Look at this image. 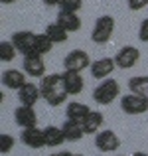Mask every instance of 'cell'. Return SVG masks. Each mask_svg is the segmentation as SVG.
I'll use <instances>...</instances> for the list:
<instances>
[{
	"mask_svg": "<svg viewBox=\"0 0 148 156\" xmlns=\"http://www.w3.org/2000/svg\"><path fill=\"white\" fill-rule=\"evenodd\" d=\"M103 122H105V117H103V113H99V111H91V113L87 115V117L83 119V122H81V126H83L85 134H95V133H101V126Z\"/></svg>",
	"mask_w": 148,
	"mask_h": 156,
	"instance_id": "cell-17",
	"label": "cell"
},
{
	"mask_svg": "<svg viewBox=\"0 0 148 156\" xmlns=\"http://www.w3.org/2000/svg\"><path fill=\"white\" fill-rule=\"evenodd\" d=\"M14 121L18 126H22V130L24 129H34V126H38V115H36L34 107L20 105L14 111Z\"/></svg>",
	"mask_w": 148,
	"mask_h": 156,
	"instance_id": "cell-11",
	"label": "cell"
},
{
	"mask_svg": "<svg viewBox=\"0 0 148 156\" xmlns=\"http://www.w3.org/2000/svg\"><path fill=\"white\" fill-rule=\"evenodd\" d=\"M115 67H117L115 57H101V59H95L91 63L89 71H91V75L95 77V79H101L103 81V79H107V77L115 71Z\"/></svg>",
	"mask_w": 148,
	"mask_h": 156,
	"instance_id": "cell-12",
	"label": "cell"
},
{
	"mask_svg": "<svg viewBox=\"0 0 148 156\" xmlns=\"http://www.w3.org/2000/svg\"><path fill=\"white\" fill-rule=\"evenodd\" d=\"M40 91H42V97L48 101V105H51V107L63 105L65 99H67V91H65V87H63V77H61V73L44 75L42 81H40Z\"/></svg>",
	"mask_w": 148,
	"mask_h": 156,
	"instance_id": "cell-1",
	"label": "cell"
},
{
	"mask_svg": "<svg viewBox=\"0 0 148 156\" xmlns=\"http://www.w3.org/2000/svg\"><path fill=\"white\" fill-rule=\"evenodd\" d=\"M44 34H46L53 44H63V42H67V38H69V32H65L57 22L48 24L46 30H44Z\"/></svg>",
	"mask_w": 148,
	"mask_h": 156,
	"instance_id": "cell-21",
	"label": "cell"
},
{
	"mask_svg": "<svg viewBox=\"0 0 148 156\" xmlns=\"http://www.w3.org/2000/svg\"><path fill=\"white\" fill-rule=\"evenodd\" d=\"M113 32H115V18L113 16H109V14L99 16L95 20L93 30H91V40L95 44H107L113 38Z\"/></svg>",
	"mask_w": 148,
	"mask_h": 156,
	"instance_id": "cell-3",
	"label": "cell"
},
{
	"mask_svg": "<svg viewBox=\"0 0 148 156\" xmlns=\"http://www.w3.org/2000/svg\"><path fill=\"white\" fill-rule=\"evenodd\" d=\"M59 2H61V0H44L46 6H59Z\"/></svg>",
	"mask_w": 148,
	"mask_h": 156,
	"instance_id": "cell-29",
	"label": "cell"
},
{
	"mask_svg": "<svg viewBox=\"0 0 148 156\" xmlns=\"http://www.w3.org/2000/svg\"><path fill=\"white\" fill-rule=\"evenodd\" d=\"M138 59H140V50L134 48V46L121 48V50L117 51V55H115V63H117V67H121V69L134 67V65L138 63Z\"/></svg>",
	"mask_w": 148,
	"mask_h": 156,
	"instance_id": "cell-7",
	"label": "cell"
},
{
	"mask_svg": "<svg viewBox=\"0 0 148 156\" xmlns=\"http://www.w3.org/2000/svg\"><path fill=\"white\" fill-rule=\"evenodd\" d=\"M40 97H42L40 85L32 83V81H28V83H26V85H24V87L18 91L20 105H26V107H34V105L40 101Z\"/></svg>",
	"mask_w": 148,
	"mask_h": 156,
	"instance_id": "cell-15",
	"label": "cell"
},
{
	"mask_svg": "<svg viewBox=\"0 0 148 156\" xmlns=\"http://www.w3.org/2000/svg\"><path fill=\"white\" fill-rule=\"evenodd\" d=\"M2 4H12V2H16V0H0Z\"/></svg>",
	"mask_w": 148,
	"mask_h": 156,
	"instance_id": "cell-31",
	"label": "cell"
},
{
	"mask_svg": "<svg viewBox=\"0 0 148 156\" xmlns=\"http://www.w3.org/2000/svg\"><path fill=\"white\" fill-rule=\"evenodd\" d=\"M26 77L28 75L24 71H20V69H6L2 73V85L6 89H12V91H20L28 83Z\"/></svg>",
	"mask_w": 148,
	"mask_h": 156,
	"instance_id": "cell-14",
	"label": "cell"
},
{
	"mask_svg": "<svg viewBox=\"0 0 148 156\" xmlns=\"http://www.w3.org/2000/svg\"><path fill=\"white\" fill-rule=\"evenodd\" d=\"M16 46L12 42H0V59L2 61H12L16 57Z\"/></svg>",
	"mask_w": 148,
	"mask_h": 156,
	"instance_id": "cell-24",
	"label": "cell"
},
{
	"mask_svg": "<svg viewBox=\"0 0 148 156\" xmlns=\"http://www.w3.org/2000/svg\"><path fill=\"white\" fill-rule=\"evenodd\" d=\"M22 71L26 73L28 77H44V75H46V63H44V57L38 55V53L24 55Z\"/></svg>",
	"mask_w": 148,
	"mask_h": 156,
	"instance_id": "cell-8",
	"label": "cell"
},
{
	"mask_svg": "<svg viewBox=\"0 0 148 156\" xmlns=\"http://www.w3.org/2000/svg\"><path fill=\"white\" fill-rule=\"evenodd\" d=\"M10 42L14 44L16 50L22 53V55H30V53H34L36 34H32V32H28V30H20V32H14V34H12Z\"/></svg>",
	"mask_w": 148,
	"mask_h": 156,
	"instance_id": "cell-9",
	"label": "cell"
},
{
	"mask_svg": "<svg viewBox=\"0 0 148 156\" xmlns=\"http://www.w3.org/2000/svg\"><path fill=\"white\" fill-rule=\"evenodd\" d=\"M121 109L125 115H142L148 111V101H144L142 97L126 93L121 97Z\"/></svg>",
	"mask_w": 148,
	"mask_h": 156,
	"instance_id": "cell-6",
	"label": "cell"
},
{
	"mask_svg": "<svg viewBox=\"0 0 148 156\" xmlns=\"http://www.w3.org/2000/svg\"><path fill=\"white\" fill-rule=\"evenodd\" d=\"M129 89L132 95L142 97L144 101H148V75H136L129 81Z\"/></svg>",
	"mask_w": 148,
	"mask_h": 156,
	"instance_id": "cell-20",
	"label": "cell"
},
{
	"mask_svg": "<svg viewBox=\"0 0 148 156\" xmlns=\"http://www.w3.org/2000/svg\"><path fill=\"white\" fill-rule=\"evenodd\" d=\"M126 4H129V8L130 10H142V8H146L148 6V0H126Z\"/></svg>",
	"mask_w": 148,
	"mask_h": 156,
	"instance_id": "cell-28",
	"label": "cell"
},
{
	"mask_svg": "<svg viewBox=\"0 0 148 156\" xmlns=\"http://www.w3.org/2000/svg\"><path fill=\"white\" fill-rule=\"evenodd\" d=\"M61 130H63V134H65V140H69V142H77L85 136V130H83V126H81V122L69 121V119L63 121Z\"/></svg>",
	"mask_w": 148,
	"mask_h": 156,
	"instance_id": "cell-18",
	"label": "cell"
},
{
	"mask_svg": "<svg viewBox=\"0 0 148 156\" xmlns=\"http://www.w3.org/2000/svg\"><path fill=\"white\" fill-rule=\"evenodd\" d=\"M83 6V0H61L59 2V10L63 12H79Z\"/></svg>",
	"mask_w": 148,
	"mask_h": 156,
	"instance_id": "cell-26",
	"label": "cell"
},
{
	"mask_svg": "<svg viewBox=\"0 0 148 156\" xmlns=\"http://www.w3.org/2000/svg\"><path fill=\"white\" fill-rule=\"evenodd\" d=\"M20 140H22L28 148H34V150H40V148H44V146H48L44 129H38V126H34V129H24L22 134H20Z\"/></svg>",
	"mask_w": 148,
	"mask_h": 156,
	"instance_id": "cell-10",
	"label": "cell"
},
{
	"mask_svg": "<svg viewBox=\"0 0 148 156\" xmlns=\"http://www.w3.org/2000/svg\"><path fill=\"white\" fill-rule=\"evenodd\" d=\"M138 40H140V42H148V18H144L140 22V28H138Z\"/></svg>",
	"mask_w": 148,
	"mask_h": 156,
	"instance_id": "cell-27",
	"label": "cell"
},
{
	"mask_svg": "<svg viewBox=\"0 0 148 156\" xmlns=\"http://www.w3.org/2000/svg\"><path fill=\"white\" fill-rule=\"evenodd\" d=\"M53 48V42L48 38L46 34H36V42H34V53H38V55H46V53L51 51Z\"/></svg>",
	"mask_w": 148,
	"mask_h": 156,
	"instance_id": "cell-23",
	"label": "cell"
},
{
	"mask_svg": "<svg viewBox=\"0 0 148 156\" xmlns=\"http://www.w3.org/2000/svg\"><path fill=\"white\" fill-rule=\"evenodd\" d=\"M14 144H16V140H14V136L12 134H0V152L2 154H8L12 148H14Z\"/></svg>",
	"mask_w": 148,
	"mask_h": 156,
	"instance_id": "cell-25",
	"label": "cell"
},
{
	"mask_svg": "<svg viewBox=\"0 0 148 156\" xmlns=\"http://www.w3.org/2000/svg\"><path fill=\"white\" fill-rule=\"evenodd\" d=\"M89 113H91V109H89L85 103L71 101V103H67V109H65V119H69V121H77V122H83V119L87 117Z\"/></svg>",
	"mask_w": 148,
	"mask_h": 156,
	"instance_id": "cell-19",
	"label": "cell"
},
{
	"mask_svg": "<svg viewBox=\"0 0 148 156\" xmlns=\"http://www.w3.org/2000/svg\"><path fill=\"white\" fill-rule=\"evenodd\" d=\"M51 156H75V154L69 152V150H63V152H55V154H51Z\"/></svg>",
	"mask_w": 148,
	"mask_h": 156,
	"instance_id": "cell-30",
	"label": "cell"
},
{
	"mask_svg": "<svg viewBox=\"0 0 148 156\" xmlns=\"http://www.w3.org/2000/svg\"><path fill=\"white\" fill-rule=\"evenodd\" d=\"M132 156H148V154H146V152H134Z\"/></svg>",
	"mask_w": 148,
	"mask_h": 156,
	"instance_id": "cell-32",
	"label": "cell"
},
{
	"mask_svg": "<svg viewBox=\"0 0 148 156\" xmlns=\"http://www.w3.org/2000/svg\"><path fill=\"white\" fill-rule=\"evenodd\" d=\"M55 22L59 24L65 32H79V28H81V18H79V14H75V12H63V10H59Z\"/></svg>",
	"mask_w": 148,
	"mask_h": 156,
	"instance_id": "cell-16",
	"label": "cell"
},
{
	"mask_svg": "<svg viewBox=\"0 0 148 156\" xmlns=\"http://www.w3.org/2000/svg\"><path fill=\"white\" fill-rule=\"evenodd\" d=\"M75 156H85V154H75Z\"/></svg>",
	"mask_w": 148,
	"mask_h": 156,
	"instance_id": "cell-33",
	"label": "cell"
},
{
	"mask_svg": "<svg viewBox=\"0 0 148 156\" xmlns=\"http://www.w3.org/2000/svg\"><path fill=\"white\" fill-rule=\"evenodd\" d=\"M44 134H46V144L48 146H59L61 142L65 140V134H63V130H61V126H53V125H49L44 129Z\"/></svg>",
	"mask_w": 148,
	"mask_h": 156,
	"instance_id": "cell-22",
	"label": "cell"
},
{
	"mask_svg": "<svg viewBox=\"0 0 148 156\" xmlns=\"http://www.w3.org/2000/svg\"><path fill=\"white\" fill-rule=\"evenodd\" d=\"M91 57H89V53L85 50H73L69 51L67 55L63 57V67L67 69V71H83V69H89L91 67Z\"/></svg>",
	"mask_w": 148,
	"mask_h": 156,
	"instance_id": "cell-5",
	"label": "cell"
},
{
	"mask_svg": "<svg viewBox=\"0 0 148 156\" xmlns=\"http://www.w3.org/2000/svg\"><path fill=\"white\" fill-rule=\"evenodd\" d=\"M121 93V87H118V81L113 79V77H107L101 83L93 89V101L97 105H111Z\"/></svg>",
	"mask_w": 148,
	"mask_h": 156,
	"instance_id": "cell-2",
	"label": "cell"
},
{
	"mask_svg": "<svg viewBox=\"0 0 148 156\" xmlns=\"http://www.w3.org/2000/svg\"><path fill=\"white\" fill-rule=\"evenodd\" d=\"M95 146L99 152L103 154H109V152H117L121 148V138L115 130L107 129V130H101V133L95 134Z\"/></svg>",
	"mask_w": 148,
	"mask_h": 156,
	"instance_id": "cell-4",
	"label": "cell"
},
{
	"mask_svg": "<svg viewBox=\"0 0 148 156\" xmlns=\"http://www.w3.org/2000/svg\"><path fill=\"white\" fill-rule=\"evenodd\" d=\"M61 77H63V87H65V91H67V95H79V93L83 91L85 81H83V77H81L79 71H67V69H65V71L61 73Z\"/></svg>",
	"mask_w": 148,
	"mask_h": 156,
	"instance_id": "cell-13",
	"label": "cell"
}]
</instances>
